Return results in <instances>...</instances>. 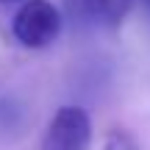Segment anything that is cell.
Wrapping results in <instances>:
<instances>
[{
	"label": "cell",
	"mask_w": 150,
	"mask_h": 150,
	"mask_svg": "<svg viewBox=\"0 0 150 150\" xmlns=\"http://www.w3.org/2000/svg\"><path fill=\"white\" fill-rule=\"evenodd\" d=\"M11 33L22 47L42 50L61 33V11L50 0H25L11 20Z\"/></svg>",
	"instance_id": "obj_1"
},
{
	"label": "cell",
	"mask_w": 150,
	"mask_h": 150,
	"mask_svg": "<svg viewBox=\"0 0 150 150\" xmlns=\"http://www.w3.org/2000/svg\"><path fill=\"white\" fill-rule=\"evenodd\" d=\"M92 120L81 106H61L53 114L39 150H89Z\"/></svg>",
	"instance_id": "obj_2"
},
{
	"label": "cell",
	"mask_w": 150,
	"mask_h": 150,
	"mask_svg": "<svg viewBox=\"0 0 150 150\" xmlns=\"http://www.w3.org/2000/svg\"><path fill=\"white\" fill-rule=\"evenodd\" d=\"M83 8L103 25H120L131 8V0H83Z\"/></svg>",
	"instance_id": "obj_3"
},
{
	"label": "cell",
	"mask_w": 150,
	"mask_h": 150,
	"mask_svg": "<svg viewBox=\"0 0 150 150\" xmlns=\"http://www.w3.org/2000/svg\"><path fill=\"white\" fill-rule=\"evenodd\" d=\"M22 114H20V108H17V103L14 100H0V131H11V128H17V120H20Z\"/></svg>",
	"instance_id": "obj_4"
},
{
	"label": "cell",
	"mask_w": 150,
	"mask_h": 150,
	"mask_svg": "<svg viewBox=\"0 0 150 150\" xmlns=\"http://www.w3.org/2000/svg\"><path fill=\"white\" fill-rule=\"evenodd\" d=\"M103 150H136V142H134V136L125 134V131H111V134L106 136Z\"/></svg>",
	"instance_id": "obj_5"
},
{
	"label": "cell",
	"mask_w": 150,
	"mask_h": 150,
	"mask_svg": "<svg viewBox=\"0 0 150 150\" xmlns=\"http://www.w3.org/2000/svg\"><path fill=\"white\" fill-rule=\"evenodd\" d=\"M3 6H11V3H20V0H0Z\"/></svg>",
	"instance_id": "obj_6"
},
{
	"label": "cell",
	"mask_w": 150,
	"mask_h": 150,
	"mask_svg": "<svg viewBox=\"0 0 150 150\" xmlns=\"http://www.w3.org/2000/svg\"><path fill=\"white\" fill-rule=\"evenodd\" d=\"M142 6L147 8V14H150V0H142Z\"/></svg>",
	"instance_id": "obj_7"
}]
</instances>
